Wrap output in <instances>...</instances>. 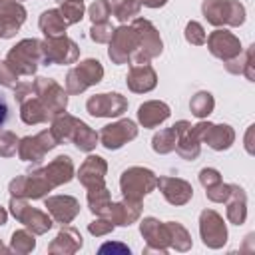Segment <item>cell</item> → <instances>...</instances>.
<instances>
[{"instance_id": "1", "label": "cell", "mask_w": 255, "mask_h": 255, "mask_svg": "<svg viewBox=\"0 0 255 255\" xmlns=\"http://www.w3.org/2000/svg\"><path fill=\"white\" fill-rule=\"evenodd\" d=\"M6 120H8V106H6L4 100H0V126H2Z\"/></svg>"}]
</instances>
